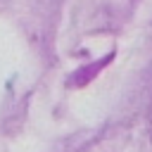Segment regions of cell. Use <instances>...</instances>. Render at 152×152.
<instances>
[]
</instances>
